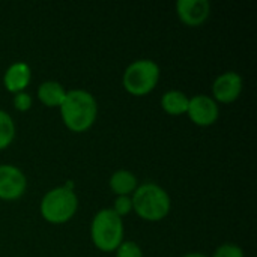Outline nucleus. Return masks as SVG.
Here are the masks:
<instances>
[{
	"mask_svg": "<svg viewBox=\"0 0 257 257\" xmlns=\"http://www.w3.org/2000/svg\"><path fill=\"white\" fill-rule=\"evenodd\" d=\"M14 107L18 111H27L32 107V96L26 92H20L14 95Z\"/></svg>",
	"mask_w": 257,
	"mask_h": 257,
	"instance_id": "a211bd4d",
	"label": "nucleus"
},
{
	"mask_svg": "<svg viewBox=\"0 0 257 257\" xmlns=\"http://www.w3.org/2000/svg\"><path fill=\"white\" fill-rule=\"evenodd\" d=\"M242 77L238 72L227 71L218 75L212 84V95L215 102L230 104L235 102L242 92Z\"/></svg>",
	"mask_w": 257,
	"mask_h": 257,
	"instance_id": "6e6552de",
	"label": "nucleus"
},
{
	"mask_svg": "<svg viewBox=\"0 0 257 257\" xmlns=\"http://www.w3.org/2000/svg\"><path fill=\"white\" fill-rule=\"evenodd\" d=\"M176 12L182 24L199 27L206 23L211 15V3L208 0H179Z\"/></svg>",
	"mask_w": 257,
	"mask_h": 257,
	"instance_id": "1a4fd4ad",
	"label": "nucleus"
},
{
	"mask_svg": "<svg viewBox=\"0 0 257 257\" xmlns=\"http://www.w3.org/2000/svg\"><path fill=\"white\" fill-rule=\"evenodd\" d=\"M133 209L145 221H161L164 220L172 208V199L169 193L154 182H146L137 187L131 194Z\"/></svg>",
	"mask_w": 257,
	"mask_h": 257,
	"instance_id": "f03ea898",
	"label": "nucleus"
},
{
	"mask_svg": "<svg viewBox=\"0 0 257 257\" xmlns=\"http://www.w3.org/2000/svg\"><path fill=\"white\" fill-rule=\"evenodd\" d=\"M30 80H32L30 66L24 62H15L6 69L5 77H3V84L8 92L15 95V93L24 92Z\"/></svg>",
	"mask_w": 257,
	"mask_h": 257,
	"instance_id": "9d476101",
	"label": "nucleus"
},
{
	"mask_svg": "<svg viewBox=\"0 0 257 257\" xmlns=\"http://www.w3.org/2000/svg\"><path fill=\"white\" fill-rule=\"evenodd\" d=\"M187 114L193 123L199 126H209L218 120L220 108L218 104L214 101V98L202 93L190 98Z\"/></svg>",
	"mask_w": 257,
	"mask_h": 257,
	"instance_id": "0eeeda50",
	"label": "nucleus"
},
{
	"mask_svg": "<svg viewBox=\"0 0 257 257\" xmlns=\"http://www.w3.org/2000/svg\"><path fill=\"white\" fill-rule=\"evenodd\" d=\"M110 190L116 194V196H131L137 187H139V181L137 176L125 169L116 170L108 181Z\"/></svg>",
	"mask_w": 257,
	"mask_h": 257,
	"instance_id": "9b49d317",
	"label": "nucleus"
},
{
	"mask_svg": "<svg viewBox=\"0 0 257 257\" xmlns=\"http://www.w3.org/2000/svg\"><path fill=\"white\" fill-rule=\"evenodd\" d=\"M212 257H244V251L235 244H223L215 250Z\"/></svg>",
	"mask_w": 257,
	"mask_h": 257,
	"instance_id": "f3484780",
	"label": "nucleus"
},
{
	"mask_svg": "<svg viewBox=\"0 0 257 257\" xmlns=\"http://www.w3.org/2000/svg\"><path fill=\"white\" fill-rule=\"evenodd\" d=\"M59 110L62 120L69 131L84 133L96 120L98 102L90 92L83 89H74L66 92Z\"/></svg>",
	"mask_w": 257,
	"mask_h": 257,
	"instance_id": "f257e3e1",
	"label": "nucleus"
},
{
	"mask_svg": "<svg viewBox=\"0 0 257 257\" xmlns=\"http://www.w3.org/2000/svg\"><path fill=\"white\" fill-rule=\"evenodd\" d=\"M182 257H209V256L202 254V253H188V254H185V256H182Z\"/></svg>",
	"mask_w": 257,
	"mask_h": 257,
	"instance_id": "6ab92c4d",
	"label": "nucleus"
},
{
	"mask_svg": "<svg viewBox=\"0 0 257 257\" xmlns=\"http://www.w3.org/2000/svg\"><path fill=\"white\" fill-rule=\"evenodd\" d=\"M161 71L157 62L151 59H139L125 69L122 84L128 93L134 96H145L157 87Z\"/></svg>",
	"mask_w": 257,
	"mask_h": 257,
	"instance_id": "39448f33",
	"label": "nucleus"
},
{
	"mask_svg": "<svg viewBox=\"0 0 257 257\" xmlns=\"http://www.w3.org/2000/svg\"><path fill=\"white\" fill-rule=\"evenodd\" d=\"M15 123L9 113L0 110V151L6 149L15 139Z\"/></svg>",
	"mask_w": 257,
	"mask_h": 257,
	"instance_id": "4468645a",
	"label": "nucleus"
},
{
	"mask_svg": "<svg viewBox=\"0 0 257 257\" xmlns=\"http://www.w3.org/2000/svg\"><path fill=\"white\" fill-rule=\"evenodd\" d=\"M114 253L116 257H143L142 248L134 241H122Z\"/></svg>",
	"mask_w": 257,
	"mask_h": 257,
	"instance_id": "2eb2a0df",
	"label": "nucleus"
},
{
	"mask_svg": "<svg viewBox=\"0 0 257 257\" xmlns=\"http://www.w3.org/2000/svg\"><path fill=\"white\" fill-rule=\"evenodd\" d=\"M66 95V90L59 81L48 80L38 87V99L47 107H60Z\"/></svg>",
	"mask_w": 257,
	"mask_h": 257,
	"instance_id": "f8f14e48",
	"label": "nucleus"
},
{
	"mask_svg": "<svg viewBox=\"0 0 257 257\" xmlns=\"http://www.w3.org/2000/svg\"><path fill=\"white\" fill-rule=\"evenodd\" d=\"M27 190L26 175L12 164H0V199L17 200Z\"/></svg>",
	"mask_w": 257,
	"mask_h": 257,
	"instance_id": "423d86ee",
	"label": "nucleus"
},
{
	"mask_svg": "<svg viewBox=\"0 0 257 257\" xmlns=\"http://www.w3.org/2000/svg\"><path fill=\"white\" fill-rule=\"evenodd\" d=\"M120 218L128 215L133 211V200L131 196H116V200L111 208Z\"/></svg>",
	"mask_w": 257,
	"mask_h": 257,
	"instance_id": "dca6fc26",
	"label": "nucleus"
},
{
	"mask_svg": "<svg viewBox=\"0 0 257 257\" xmlns=\"http://www.w3.org/2000/svg\"><path fill=\"white\" fill-rule=\"evenodd\" d=\"M190 98L181 90H169L161 96V108L170 116L185 114L188 110Z\"/></svg>",
	"mask_w": 257,
	"mask_h": 257,
	"instance_id": "ddd939ff",
	"label": "nucleus"
},
{
	"mask_svg": "<svg viewBox=\"0 0 257 257\" xmlns=\"http://www.w3.org/2000/svg\"><path fill=\"white\" fill-rule=\"evenodd\" d=\"M123 218H120L111 208L101 209L95 214L90 226V238L99 251H116L123 241Z\"/></svg>",
	"mask_w": 257,
	"mask_h": 257,
	"instance_id": "7ed1b4c3",
	"label": "nucleus"
},
{
	"mask_svg": "<svg viewBox=\"0 0 257 257\" xmlns=\"http://www.w3.org/2000/svg\"><path fill=\"white\" fill-rule=\"evenodd\" d=\"M78 209V199L75 191L57 187L45 193L41 200V215L51 224H63L74 218Z\"/></svg>",
	"mask_w": 257,
	"mask_h": 257,
	"instance_id": "20e7f679",
	"label": "nucleus"
}]
</instances>
